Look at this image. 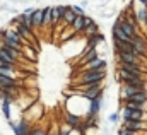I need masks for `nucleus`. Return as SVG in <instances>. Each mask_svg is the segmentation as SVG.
Returning <instances> with one entry per match:
<instances>
[{
    "mask_svg": "<svg viewBox=\"0 0 147 135\" xmlns=\"http://www.w3.org/2000/svg\"><path fill=\"white\" fill-rule=\"evenodd\" d=\"M41 116H43V104L41 103L34 101L28 109H24L22 111V118H26L29 123H38L39 120H41Z\"/></svg>",
    "mask_w": 147,
    "mask_h": 135,
    "instance_id": "f03ea898",
    "label": "nucleus"
},
{
    "mask_svg": "<svg viewBox=\"0 0 147 135\" xmlns=\"http://www.w3.org/2000/svg\"><path fill=\"white\" fill-rule=\"evenodd\" d=\"M82 135H86V134H82Z\"/></svg>",
    "mask_w": 147,
    "mask_h": 135,
    "instance_id": "bb28decb",
    "label": "nucleus"
},
{
    "mask_svg": "<svg viewBox=\"0 0 147 135\" xmlns=\"http://www.w3.org/2000/svg\"><path fill=\"white\" fill-rule=\"evenodd\" d=\"M137 2H139L140 5H146V7H147V0H137Z\"/></svg>",
    "mask_w": 147,
    "mask_h": 135,
    "instance_id": "a878e982",
    "label": "nucleus"
},
{
    "mask_svg": "<svg viewBox=\"0 0 147 135\" xmlns=\"http://www.w3.org/2000/svg\"><path fill=\"white\" fill-rule=\"evenodd\" d=\"M41 29H53V24H51V5H46L43 9V26Z\"/></svg>",
    "mask_w": 147,
    "mask_h": 135,
    "instance_id": "ddd939ff",
    "label": "nucleus"
},
{
    "mask_svg": "<svg viewBox=\"0 0 147 135\" xmlns=\"http://www.w3.org/2000/svg\"><path fill=\"white\" fill-rule=\"evenodd\" d=\"M118 135H139V132H134V130H128V128H120L118 130Z\"/></svg>",
    "mask_w": 147,
    "mask_h": 135,
    "instance_id": "412c9836",
    "label": "nucleus"
},
{
    "mask_svg": "<svg viewBox=\"0 0 147 135\" xmlns=\"http://www.w3.org/2000/svg\"><path fill=\"white\" fill-rule=\"evenodd\" d=\"M144 109H132L128 106H121L120 115L123 116V120H142L144 122Z\"/></svg>",
    "mask_w": 147,
    "mask_h": 135,
    "instance_id": "20e7f679",
    "label": "nucleus"
},
{
    "mask_svg": "<svg viewBox=\"0 0 147 135\" xmlns=\"http://www.w3.org/2000/svg\"><path fill=\"white\" fill-rule=\"evenodd\" d=\"M79 5L86 9V7H89V0H80V3H79Z\"/></svg>",
    "mask_w": 147,
    "mask_h": 135,
    "instance_id": "b1692460",
    "label": "nucleus"
},
{
    "mask_svg": "<svg viewBox=\"0 0 147 135\" xmlns=\"http://www.w3.org/2000/svg\"><path fill=\"white\" fill-rule=\"evenodd\" d=\"M7 87H22V80L12 75H0V89H7Z\"/></svg>",
    "mask_w": 147,
    "mask_h": 135,
    "instance_id": "6e6552de",
    "label": "nucleus"
},
{
    "mask_svg": "<svg viewBox=\"0 0 147 135\" xmlns=\"http://www.w3.org/2000/svg\"><path fill=\"white\" fill-rule=\"evenodd\" d=\"M70 9H72L77 16H86V9H84V7H80L79 3H74V5H70Z\"/></svg>",
    "mask_w": 147,
    "mask_h": 135,
    "instance_id": "6ab92c4d",
    "label": "nucleus"
},
{
    "mask_svg": "<svg viewBox=\"0 0 147 135\" xmlns=\"http://www.w3.org/2000/svg\"><path fill=\"white\" fill-rule=\"evenodd\" d=\"M106 79V70H80L74 80V86H91L103 82Z\"/></svg>",
    "mask_w": 147,
    "mask_h": 135,
    "instance_id": "f257e3e1",
    "label": "nucleus"
},
{
    "mask_svg": "<svg viewBox=\"0 0 147 135\" xmlns=\"http://www.w3.org/2000/svg\"><path fill=\"white\" fill-rule=\"evenodd\" d=\"M46 135H58V128H48Z\"/></svg>",
    "mask_w": 147,
    "mask_h": 135,
    "instance_id": "5701e85b",
    "label": "nucleus"
},
{
    "mask_svg": "<svg viewBox=\"0 0 147 135\" xmlns=\"http://www.w3.org/2000/svg\"><path fill=\"white\" fill-rule=\"evenodd\" d=\"M115 57L118 62H123V63H140V58L135 57L134 53H115Z\"/></svg>",
    "mask_w": 147,
    "mask_h": 135,
    "instance_id": "9b49d317",
    "label": "nucleus"
},
{
    "mask_svg": "<svg viewBox=\"0 0 147 135\" xmlns=\"http://www.w3.org/2000/svg\"><path fill=\"white\" fill-rule=\"evenodd\" d=\"M118 70H123L127 74H132V75H144V68L140 63H123V62H118Z\"/></svg>",
    "mask_w": 147,
    "mask_h": 135,
    "instance_id": "423d86ee",
    "label": "nucleus"
},
{
    "mask_svg": "<svg viewBox=\"0 0 147 135\" xmlns=\"http://www.w3.org/2000/svg\"><path fill=\"white\" fill-rule=\"evenodd\" d=\"M31 127H33V123H29L26 118H21L19 122L9 120V128L14 132V135H29L31 134Z\"/></svg>",
    "mask_w": 147,
    "mask_h": 135,
    "instance_id": "7ed1b4c3",
    "label": "nucleus"
},
{
    "mask_svg": "<svg viewBox=\"0 0 147 135\" xmlns=\"http://www.w3.org/2000/svg\"><path fill=\"white\" fill-rule=\"evenodd\" d=\"M82 118L80 115H75V113H70V111H65V116H63V123L69 127V128H77L80 125Z\"/></svg>",
    "mask_w": 147,
    "mask_h": 135,
    "instance_id": "1a4fd4ad",
    "label": "nucleus"
},
{
    "mask_svg": "<svg viewBox=\"0 0 147 135\" xmlns=\"http://www.w3.org/2000/svg\"><path fill=\"white\" fill-rule=\"evenodd\" d=\"M46 132H48V128H45L43 125H34V127H31L29 135H46Z\"/></svg>",
    "mask_w": 147,
    "mask_h": 135,
    "instance_id": "f3484780",
    "label": "nucleus"
},
{
    "mask_svg": "<svg viewBox=\"0 0 147 135\" xmlns=\"http://www.w3.org/2000/svg\"><path fill=\"white\" fill-rule=\"evenodd\" d=\"M0 5H2V3H0Z\"/></svg>",
    "mask_w": 147,
    "mask_h": 135,
    "instance_id": "cd10ccee",
    "label": "nucleus"
},
{
    "mask_svg": "<svg viewBox=\"0 0 147 135\" xmlns=\"http://www.w3.org/2000/svg\"><path fill=\"white\" fill-rule=\"evenodd\" d=\"M0 67H2V68H17L19 65H16V63H10V62H7V60L0 58Z\"/></svg>",
    "mask_w": 147,
    "mask_h": 135,
    "instance_id": "aec40b11",
    "label": "nucleus"
},
{
    "mask_svg": "<svg viewBox=\"0 0 147 135\" xmlns=\"http://www.w3.org/2000/svg\"><path fill=\"white\" fill-rule=\"evenodd\" d=\"M75 17H77V14L70 9V5H67V12H65V16H63V19H62V26H72V22H74Z\"/></svg>",
    "mask_w": 147,
    "mask_h": 135,
    "instance_id": "4468645a",
    "label": "nucleus"
},
{
    "mask_svg": "<svg viewBox=\"0 0 147 135\" xmlns=\"http://www.w3.org/2000/svg\"><path fill=\"white\" fill-rule=\"evenodd\" d=\"M116 24L120 26V29H121L123 33L127 34L128 38H134L135 34L140 33V31H139V28H137V26H134V24H130V22H128V21H127V19L123 17V16L116 19Z\"/></svg>",
    "mask_w": 147,
    "mask_h": 135,
    "instance_id": "39448f33",
    "label": "nucleus"
},
{
    "mask_svg": "<svg viewBox=\"0 0 147 135\" xmlns=\"http://www.w3.org/2000/svg\"><path fill=\"white\" fill-rule=\"evenodd\" d=\"M57 7V14H58V24H62V19H63V16H65V12H67V5H55Z\"/></svg>",
    "mask_w": 147,
    "mask_h": 135,
    "instance_id": "a211bd4d",
    "label": "nucleus"
},
{
    "mask_svg": "<svg viewBox=\"0 0 147 135\" xmlns=\"http://www.w3.org/2000/svg\"><path fill=\"white\" fill-rule=\"evenodd\" d=\"M101 106H103V98L89 101V108H87V113H86V115H87V116H98Z\"/></svg>",
    "mask_w": 147,
    "mask_h": 135,
    "instance_id": "f8f14e48",
    "label": "nucleus"
},
{
    "mask_svg": "<svg viewBox=\"0 0 147 135\" xmlns=\"http://www.w3.org/2000/svg\"><path fill=\"white\" fill-rule=\"evenodd\" d=\"M72 28L75 33L79 34V33H82V29H84V16H77L75 19H74V22H72Z\"/></svg>",
    "mask_w": 147,
    "mask_h": 135,
    "instance_id": "2eb2a0df",
    "label": "nucleus"
},
{
    "mask_svg": "<svg viewBox=\"0 0 147 135\" xmlns=\"http://www.w3.org/2000/svg\"><path fill=\"white\" fill-rule=\"evenodd\" d=\"M33 10H34V7H26V9H24L22 12H26V14H31Z\"/></svg>",
    "mask_w": 147,
    "mask_h": 135,
    "instance_id": "393cba45",
    "label": "nucleus"
},
{
    "mask_svg": "<svg viewBox=\"0 0 147 135\" xmlns=\"http://www.w3.org/2000/svg\"><path fill=\"white\" fill-rule=\"evenodd\" d=\"M106 65H108V62L98 55L96 58H92L91 62H87L86 65H82V67H80V70H105V68H106ZM80 70H79V72H80Z\"/></svg>",
    "mask_w": 147,
    "mask_h": 135,
    "instance_id": "0eeeda50",
    "label": "nucleus"
},
{
    "mask_svg": "<svg viewBox=\"0 0 147 135\" xmlns=\"http://www.w3.org/2000/svg\"><path fill=\"white\" fill-rule=\"evenodd\" d=\"M31 19H33V29L36 33L38 29H41V26H43V9H34L31 12Z\"/></svg>",
    "mask_w": 147,
    "mask_h": 135,
    "instance_id": "9d476101",
    "label": "nucleus"
},
{
    "mask_svg": "<svg viewBox=\"0 0 147 135\" xmlns=\"http://www.w3.org/2000/svg\"><path fill=\"white\" fill-rule=\"evenodd\" d=\"M10 106H12V103L9 101H2V115H3V118L9 122V120H12V115H10Z\"/></svg>",
    "mask_w": 147,
    "mask_h": 135,
    "instance_id": "dca6fc26",
    "label": "nucleus"
},
{
    "mask_svg": "<svg viewBox=\"0 0 147 135\" xmlns=\"http://www.w3.org/2000/svg\"><path fill=\"white\" fill-rule=\"evenodd\" d=\"M108 120H110L111 123H118V122H120V111H116V113L110 115V118H108Z\"/></svg>",
    "mask_w": 147,
    "mask_h": 135,
    "instance_id": "4be33fe9",
    "label": "nucleus"
}]
</instances>
